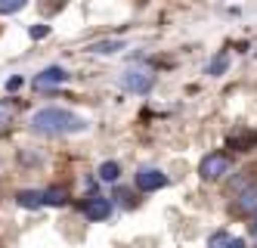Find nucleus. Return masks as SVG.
Returning a JSON list of instances; mask_svg holds the SVG:
<instances>
[{
    "label": "nucleus",
    "instance_id": "f257e3e1",
    "mask_svg": "<svg viewBox=\"0 0 257 248\" xmlns=\"http://www.w3.org/2000/svg\"><path fill=\"white\" fill-rule=\"evenodd\" d=\"M31 130L41 133V137H68V133L87 130V121L81 115H75V112H68V109L47 106V109H38L31 115Z\"/></svg>",
    "mask_w": 257,
    "mask_h": 248
},
{
    "label": "nucleus",
    "instance_id": "f03ea898",
    "mask_svg": "<svg viewBox=\"0 0 257 248\" xmlns=\"http://www.w3.org/2000/svg\"><path fill=\"white\" fill-rule=\"evenodd\" d=\"M118 84H121L127 93L146 97V93H152V87H155V74L146 68V65H131V68H124V71H121Z\"/></svg>",
    "mask_w": 257,
    "mask_h": 248
},
{
    "label": "nucleus",
    "instance_id": "7ed1b4c3",
    "mask_svg": "<svg viewBox=\"0 0 257 248\" xmlns=\"http://www.w3.org/2000/svg\"><path fill=\"white\" fill-rule=\"evenodd\" d=\"M229 171H232V158H229V152H208V155L198 161V177L205 180V183H217V180H223Z\"/></svg>",
    "mask_w": 257,
    "mask_h": 248
},
{
    "label": "nucleus",
    "instance_id": "20e7f679",
    "mask_svg": "<svg viewBox=\"0 0 257 248\" xmlns=\"http://www.w3.org/2000/svg\"><path fill=\"white\" fill-rule=\"evenodd\" d=\"M112 199H105V196H87L84 202H81V214L87 217V220H93V223H99V220H108L112 217Z\"/></svg>",
    "mask_w": 257,
    "mask_h": 248
},
{
    "label": "nucleus",
    "instance_id": "39448f33",
    "mask_svg": "<svg viewBox=\"0 0 257 248\" xmlns=\"http://www.w3.org/2000/svg\"><path fill=\"white\" fill-rule=\"evenodd\" d=\"M232 211L242 214V217L257 214V180L245 183L242 189H235V196H232Z\"/></svg>",
    "mask_w": 257,
    "mask_h": 248
},
{
    "label": "nucleus",
    "instance_id": "423d86ee",
    "mask_svg": "<svg viewBox=\"0 0 257 248\" xmlns=\"http://www.w3.org/2000/svg\"><path fill=\"white\" fill-rule=\"evenodd\" d=\"M134 183H137L140 193H158V189L168 186V174L158 168H140L134 174Z\"/></svg>",
    "mask_w": 257,
    "mask_h": 248
},
{
    "label": "nucleus",
    "instance_id": "0eeeda50",
    "mask_svg": "<svg viewBox=\"0 0 257 248\" xmlns=\"http://www.w3.org/2000/svg\"><path fill=\"white\" fill-rule=\"evenodd\" d=\"M68 81V71L62 65H47L38 78H34V90H53V87H59Z\"/></svg>",
    "mask_w": 257,
    "mask_h": 248
},
{
    "label": "nucleus",
    "instance_id": "6e6552de",
    "mask_svg": "<svg viewBox=\"0 0 257 248\" xmlns=\"http://www.w3.org/2000/svg\"><path fill=\"white\" fill-rule=\"evenodd\" d=\"M16 205L28 208V211H38V208H44V189H19L16 193Z\"/></svg>",
    "mask_w": 257,
    "mask_h": 248
},
{
    "label": "nucleus",
    "instance_id": "1a4fd4ad",
    "mask_svg": "<svg viewBox=\"0 0 257 248\" xmlns=\"http://www.w3.org/2000/svg\"><path fill=\"white\" fill-rule=\"evenodd\" d=\"M127 44L121 41V37H105V41H96V44H90L87 47V53H93V56H115V53H121Z\"/></svg>",
    "mask_w": 257,
    "mask_h": 248
},
{
    "label": "nucleus",
    "instance_id": "9d476101",
    "mask_svg": "<svg viewBox=\"0 0 257 248\" xmlns=\"http://www.w3.org/2000/svg\"><path fill=\"white\" fill-rule=\"evenodd\" d=\"M254 146H257V133L254 130H238V133L229 137V149H235V152H251Z\"/></svg>",
    "mask_w": 257,
    "mask_h": 248
},
{
    "label": "nucleus",
    "instance_id": "9b49d317",
    "mask_svg": "<svg viewBox=\"0 0 257 248\" xmlns=\"http://www.w3.org/2000/svg\"><path fill=\"white\" fill-rule=\"evenodd\" d=\"M68 189L65 186H50V189H44V205H50V208H62V205H68Z\"/></svg>",
    "mask_w": 257,
    "mask_h": 248
},
{
    "label": "nucleus",
    "instance_id": "f8f14e48",
    "mask_svg": "<svg viewBox=\"0 0 257 248\" xmlns=\"http://www.w3.org/2000/svg\"><path fill=\"white\" fill-rule=\"evenodd\" d=\"M96 174H99V180H105V183H118V177H121V164H118V161H102Z\"/></svg>",
    "mask_w": 257,
    "mask_h": 248
},
{
    "label": "nucleus",
    "instance_id": "ddd939ff",
    "mask_svg": "<svg viewBox=\"0 0 257 248\" xmlns=\"http://www.w3.org/2000/svg\"><path fill=\"white\" fill-rule=\"evenodd\" d=\"M226 65H229V56L226 53H217L214 59L208 62V74H211V78H220V74L226 71Z\"/></svg>",
    "mask_w": 257,
    "mask_h": 248
},
{
    "label": "nucleus",
    "instance_id": "4468645a",
    "mask_svg": "<svg viewBox=\"0 0 257 248\" xmlns=\"http://www.w3.org/2000/svg\"><path fill=\"white\" fill-rule=\"evenodd\" d=\"M13 115H16V106L10 100H0V127H7L13 121Z\"/></svg>",
    "mask_w": 257,
    "mask_h": 248
},
{
    "label": "nucleus",
    "instance_id": "2eb2a0df",
    "mask_svg": "<svg viewBox=\"0 0 257 248\" xmlns=\"http://www.w3.org/2000/svg\"><path fill=\"white\" fill-rule=\"evenodd\" d=\"M25 4H28V0H0V16H13V13H19Z\"/></svg>",
    "mask_w": 257,
    "mask_h": 248
},
{
    "label": "nucleus",
    "instance_id": "dca6fc26",
    "mask_svg": "<svg viewBox=\"0 0 257 248\" xmlns=\"http://www.w3.org/2000/svg\"><path fill=\"white\" fill-rule=\"evenodd\" d=\"M229 245V233L226 230H217V233H211V239H208V248H226Z\"/></svg>",
    "mask_w": 257,
    "mask_h": 248
},
{
    "label": "nucleus",
    "instance_id": "f3484780",
    "mask_svg": "<svg viewBox=\"0 0 257 248\" xmlns=\"http://www.w3.org/2000/svg\"><path fill=\"white\" fill-rule=\"evenodd\" d=\"M28 34H31V41H44V37L50 34V25H31Z\"/></svg>",
    "mask_w": 257,
    "mask_h": 248
},
{
    "label": "nucleus",
    "instance_id": "a211bd4d",
    "mask_svg": "<svg viewBox=\"0 0 257 248\" xmlns=\"http://www.w3.org/2000/svg\"><path fill=\"white\" fill-rule=\"evenodd\" d=\"M22 84H25V81H22V74H16V78H10V81H7V90L13 93V90H19Z\"/></svg>",
    "mask_w": 257,
    "mask_h": 248
},
{
    "label": "nucleus",
    "instance_id": "6ab92c4d",
    "mask_svg": "<svg viewBox=\"0 0 257 248\" xmlns=\"http://www.w3.org/2000/svg\"><path fill=\"white\" fill-rule=\"evenodd\" d=\"M226 248H245V239H232V236H229V245H226Z\"/></svg>",
    "mask_w": 257,
    "mask_h": 248
},
{
    "label": "nucleus",
    "instance_id": "aec40b11",
    "mask_svg": "<svg viewBox=\"0 0 257 248\" xmlns=\"http://www.w3.org/2000/svg\"><path fill=\"white\" fill-rule=\"evenodd\" d=\"M251 236L257 239V214H254V223H251Z\"/></svg>",
    "mask_w": 257,
    "mask_h": 248
}]
</instances>
